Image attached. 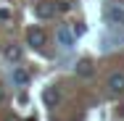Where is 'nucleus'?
<instances>
[{"mask_svg": "<svg viewBox=\"0 0 124 121\" xmlns=\"http://www.w3.org/2000/svg\"><path fill=\"white\" fill-rule=\"evenodd\" d=\"M106 90H108V95H124V71H114L108 74V79H106Z\"/></svg>", "mask_w": 124, "mask_h": 121, "instance_id": "1", "label": "nucleus"}, {"mask_svg": "<svg viewBox=\"0 0 124 121\" xmlns=\"http://www.w3.org/2000/svg\"><path fill=\"white\" fill-rule=\"evenodd\" d=\"M34 16H37L40 21H50V19L55 16V3H53V0H37Z\"/></svg>", "mask_w": 124, "mask_h": 121, "instance_id": "2", "label": "nucleus"}, {"mask_svg": "<svg viewBox=\"0 0 124 121\" xmlns=\"http://www.w3.org/2000/svg\"><path fill=\"white\" fill-rule=\"evenodd\" d=\"M55 42H58L63 50H69L74 45V32H71L69 26H58V29H55Z\"/></svg>", "mask_w": 124, "mask_h": 121, "instance_id": "3", "label": "nucleus"}, {"mask_svg": "<svg viewBox=\"0 0 124 121\" xmlns=\"http://www.w3.org/2000/svg\"><path fill=\"white\" fill-rule=\"evenodd\" d=\"M26 40H29V45H32V48H37V50H40L45 42H48V34H45L40 26H32V29L26 32Z\"/></svg>", "mask_w": 124, "mask_h": 121, "instance_id": "4", "label": "nucleus"}, {"mask_svg": "<svg viewBox=\"0 0 124 121\" xmlns=\"http://www.w3.org/2000/svg\"><path fill=\"white\" fill-rule=\"evenodd\" d=\"M106 21H108L111 26H124V8H119V5H108Z\"/></svg>", "mask_w": 124, "mask_h": 121, "instance_id": "5", "label": "nucleus"}, {"mask_svg": "<svg viewBox=\"0 0 124 121\" xmlns=\"http://www.w3.org/2000/svg\"><path fill=\"white\" fill-rule=\"evenodd\" d=\"M21 55H24V50L19 48V45H13V42L3 48V58H5L8 63H19V61H21Z\"/></svg>", "mask_w": 124, "mask_h": 121, "instance_id": "6", "label": "nucleus"}, {"mask_svg": "<svg viewBox=\"0 0 124 121\" xmlns=\"http://www.w3.org/2000/svg\"><path fill=\"white\" fill-rule=\"evenodd\" d=\"M29 79H32V76H29L26 69H19V66H16V69L11 71V82H13L16 87H26V84H29Z\"/></svg>", "mask_w": 124, "mask_h": 121, "instance_id": "7", "label": "nucleus"}, {"mask_svg": "<svg viewBox=\"0 0 124 121\" xmlns=\"http://www.w3.org/2000/svg\"><path fill=\"white\" fill-rule=\"evenodd\" d=\"M58 100H61V92H58L55 87H48V90L42 92V103H45L48 108H55V105H58Z\"/></svg>", "mask_w": 124, "mask_h": 121, "instance_id": "8", "label": "nucleus"}, {"mask_svg": "<svg viewBox=\"0 0 124 121\" xmlns=\"http://www.w3.org/2000/svg\"><path fill=\"white\" fill-rule=\"evenodd\" d=\"M77 74H79V76H93V63H90L87 58H82V61L77 63Z\"/></svg>", "mask_w": 124, "mask_h": 121, "instance_id": "9", "label": "nucleus"}, {"mask_svg": "<svg viewBox=\"0 0 124 121\" xmlns=\"http://www.w3.org/2000/svg\"><path fill=\"white\" fill-rule=\"evenodd\" d=\"M5 100H8V92H5V87L0 84V103H5Z\"/></svg>", "mask_w": 124, "mask_h": 121, "instance_id": "10", "label": "nucleus"}, {"mask_svg": "<svg viewBox=\"0 0 124 121\" xmlns=\"http://www.w3.org/2000/svg\"><path fill=\"white\" fill-rule=\"evenodd\" d=\"M8 19H11V13H8V11H3V8H0V21H8Z\"/></svg>", "mask_w": 124, "mask_h": 121, "instance_id": "11", "label": "nucleus"}, {"mask_svg": "<svg viewBox=\"0 0 124 121\" xmlns=\"http://www.w3.org/2000/svg\"><path fill=\"white\" fill-rule=\"evenodd\" d=\"M119 116H122V119H124V103H122V105H119Z\"/></svg>", "mask_w": 124, "mask_h": 121, "instance_id": "12", "label": "nucleus"}]
</instances>
